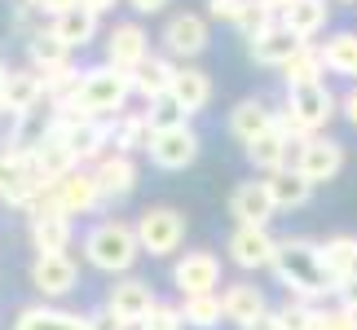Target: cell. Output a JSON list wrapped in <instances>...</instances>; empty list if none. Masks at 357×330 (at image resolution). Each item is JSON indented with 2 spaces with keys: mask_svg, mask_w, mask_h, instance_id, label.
<instances>
[{
  "mask_svg": "<svg viewBox=\"0 0 357 330\" xmlns=\"http://www.w3.org/2000/svg\"><path fill=\"white\" fill-rule=\"evenodd\" d=\"M26 233H31L36 256H66V246H71V238H75L71 216L58 212L49 198H40L31 207V225H26Z\"/></svg>",
  "mask_w": 357,
  "mask_h": 330,
  "instance_id": "9",
  "label": "cell"
},
{
  "mask_svg": "<svg viewBox=\"0 0 357 330\" xmlns=\"http://www.w3.org/2000/svg\"><path fill=\"white\" fill-rule=\"evenodd\" d=\"M260 5H265L269 13H278V18H282V13H287V9L296 5V0H260Z\"/></svg>",
  "mask_w": 357,
  "mask_h": 330,
  "instance_id": "50",
  "label": "cell"
},
{
  "mask_svg": "<svg viewBox=\"0 0 357 330\" xmlns=\"http://www.w3.org/2000/svg\"><path fill=\"white\" fill-rule=\"evenodd\" d=\"M221 304H225V322H234V326H243V330L269 313L265 291H260V286H252V282H229L225 291H221Z\"/></svg>",
  "mask_w": 357,
  "mask_h": 330,
  "instance_id": "20",
  "label": "cell"
},
{
  "mask_svg": "<svg viewBox=\"0 0 357 330\" xmlns=\"http://www.w3.org/2000/svg\"><path fill=\"white\" fill-rule=\"evenodd\" d=\"M199 132L190 128V123H176V128H163V132H155V141H150V163L155 168H163V172H185L190 163L199 159Z\"/></svg>",
  "mask_w": 357,
  "mask_h": 330,
  "instance_id": "10",
  "label": "cell"
},
{
  "mask_svg": "<svg viewBox=\"0 0 357 330\" xmlns=\"http://www.w3.org/2000/svg\"><path fill=\"white\" fill-rule=\"evenodd\" d=\"M172 79H176V66L168 58H159V53H150V58L132 71V93L146 106H155L163 97H172Z\"/></svg>",
  "mask_w": 357,
  "mask_h": 330,
  "instance_id": "22",
  "label": "cell"
},
{
  "mask_svg": "<svg viewBox=\"0 0 357 330\" xmlns=\"http://www.w3.org/2000/svg\"><path fill=\"white\" fill-rule=\"evenodd\" d=\"M13 330H84V317L66 308H49V304H26Z\"/></svg>",
  "mask_w": 357,
  "mask_h": 330,
  "instance_id": "31",
  "label": "cell"
},
{
  "mask_svg": "<svg viewBox=\"0 0 357 330\" xmlns=\"http://www.w3.org/2000/svg\"><path fill=\"white\" fill-rule=\"evenodd\" d=\"M132 97V75L115 71V66H89L84 75H79V88L71 93V97L62 102H49L53 115L71 119V115H89V119H119L123 102Z\"/></svg>",
  "mask_w": 357,
  "mask_h": 330,
  "instance_id": "2",
  "label": "cell"
},
{
  "mask_svg": "<svg viewBox=\"0 0 357 330\" xmlns=\"http://www.w3.org/2000/svg\"><path fill=\"white\" fill-rule=\"evenodd\" d=\"M172 102L181 106V115H199L203 106L212 102V75L203 66H176V79H172Z\"/></svg>",
  "mask_w": 357,
  "mask_h": 330,
  "instance_id": "23",
  "label": "cell"
},
{
  "mask_svg": "<svg viewBox=\"0 0 357 330\" xmlns=\"http://www.w3.org/2000/svg\"><path fill=\"white\" fill-rule=\"evenodd\" d=\"M75 282H79V269H75L71 256H36V260H31V286H36L45 299L71 295Z\"/></svg>",
  "mask_w": 357,
  "mask_h": 330,
  "instance_id": "18",
  "label": "cell"
},
{
  "mask_svg": "<svg viewBox=\"0 0 357 330\" xmlns=\"http://www.w3.org/2000/svg\"><path fill=\"white\" fill-rule=\"evenodd\" d=\"M128 5L137 13H163V9H168V0H128Z\"/></svg>",
  "mask_w": 357,
  "mask_h": 330,
  "instance_id": "48",
  "label": "cell"
},
{
  "mask_svg": "<svg viewBox=\"0 0 357 330\" xmlns=\"http://www.w3.org/2000/svg\"><path fill=\"white\" fill-rule=\"evenodd\" d=\"M26 58H31V71L49 75V71H58V66L71 62V45H66V40L53 31V26H45L40 36L26 40Z\"/></svg>",
  "mask_w": 357,
  "mask_h": 330,
  "instance_id": "29",
  "label": "cell"
},
{
  "mask_svg": "<svg viewBox=\"0 0 357 330\" xmlns=\"http://www.w3.org/2000/svg\"><path fill=\"white\" fill-rule=\"evenodd\" d=\"M313 330H357V313H344V308H318V326Z\"/></svg>",
  "mask_w": 357,
  "mask_h": 330,
  "instance_id": "42",
  "label": "cell"
},
{
  "mask_svg": "<svg viewBox=\"0 0 357 330\" xmlns=\"http://www.w3.org/2000/svg\"><path fill=\"white\" fill-rule=\"evenodd\" d=\"M344 5H357V0H344Z\"/></svg>",
  "mask_w": 357,
  "mask_h": 330,
  "instance_id": "53",
  "label": "cell"
},
{
  "mask_svg": "<svg viewBox=\"0 0 357 330\" xmlns=\"http://www.w3.org/2000/svg\"><path fill=\"white\" fill-rule=\"evenodd\" d=\"M247 53H252V62H256V66H278V71H282V66L300 53V40L278 22V26H269V31L260 36V40H252V45H247Z\"/></svg>",
  "mask_w": 357,
  "mask_h": 330,
  "instance_id": "26",
  "label": "cell"
},
{
  "mask_svg": "<svg viewBox=\"0 0 357 330\" xmlns=\"http://www.w3.org/2000/svg\"><path fill=\"white\" fill-rule=\"evenodd\" d=\"M142 330H185L181 308H176V304H155V313L142 322Z\"/></svg>",
  "mask_w": 357,
  "mask_h": 330,
  "instance_id": "40",
  "label": "cell"
},
{
  "mask_svg": "<svg viewBox=\"0 0 357 330\" xmlns=\"http://www.w3.org/2000/svg\"><path fill=\"white\" fill-rule=\"evenodd\" d=\"M40 102H49L45 75L31 71V66H26V71H9L5 88H0V106H5V115L22 119V115H31V110H40Z\"/></svg>",
  "mask_w": 357,
  "mask_h": 330,
  "instance_id": "17",
  "label": "cell"
},
{
  "mask_svg": "<svg viewBox=\"0 0 357 330\" xmlns=\"http://www.w3.org/2000/svg\"><path fill=\"white\" fill-rule=\"evenodd\" d=\"M137 242L146 256H172L185 242V216L176 207H146L137 216Z\"/></svg>",
  "mask_w": 357,
  "mask_h": 330,
  "instance_id": "7",
  "label": "cell"
},
{
  "mask_svg": "<svg viewBox=\"0 0 357 330\" xmlns=\"http://www.w3.org/2000/svg\"><path fill=\"white\" fill-rule=\"evenodd\" d=\"M58 212H66V216H89L93 207H102V185H98V176H93V168H75L66 181H58V185H49V194H45Z\"/></svg>",
  "mask_w": 357,
  "mask_h": 330,
  "instance_id": "11",
  "label": "cell"
},
{
  "mask_svg": "<svg viewBox=\"0 0 357 330\" xmlns=\"http://www.w3.org/2000/svg\"><path fill=\"white\" fill-rule=\"evenodd\" d=\"M146 58H150V36L142 31V22H115L106 36V66L132 75Z\"/></svg>",
  "mask_w": 357,
  "mask_h": 330,
  "instance_id": "15",
  "label": "cell"
},
{
  "mask_svg": "<svg viewBox=\"0 0 357 330\" xmlns=\"http://www.w3.org/2000/svg\"><path fill=\"white\" fill-rule=\"evenodd\" d=\"M247 330H282V317H278V308H269L265 317H260V322H252Z\"/></svg>",
  "mask_w": 357,
  "mask_h": 330,
  "instance_id": "47",
  "label": "cell"
},
{
  "mask_svg": "<svg viewBox=\"0 0 357 330\" xmlns=\"http://www.w3.org/2000/svg\"><path fill=\"white\" fill-rule=\"evenodd\" d=\"M142 256V242H137V225L128 220H98L84 233V260L102 273H128Z\"/></svg>",
  "mask_w": 357,
  "mask_h": 330,
  "instance_id": "3",
  "label": "cell"
},
{
  "mask_svg": "<svg viewBox=\"0 0 357 330\" xmlns=\"http://www.w3.org/2000/svg\"><path fill=\"white\" fill-rule=\"evenodd\" d=\"M229 260H234L238 269H273V256H278V238H269V229H247V225H234L225 242Z\"/></svg>",
  "mask_w": 357,
  "mask_h": 330,
  "instance_id": "16",
  "label": "cell"
},
{
  "mask_svg": "<svg viewBox=\"0 0 357 330\" xmlns=\"http://www.w3.org/2000/svg\"><path fill=\"white\" fill-rule=\"evenodd\" d=\"M49 110H53V106H49ZM111 123H115V119H89V115L62 119V115H53V128H58V132L66 136V146L75 150L79 168H98V163L111 155Z\"/></svg>",
  "mask_w": 357,
  "mask_h": 330,
  "instance_id": "5",
  "label": "cell"
},
{
  "mask_svg": "<svg viewBox=\"0 0 357 330\" xmlns=\"http://www.w3.org/2000/svg\"><path fill=\"white\" fill-rule=\"evenodd\" d=\"M155 141V128H150L146 115H119L111 123V146L115 155H137V150H150Z\"/></svg>",
  "mask_w": 357,
  "mask_h": 330,
  "instance_id": "32",
  "label": "cell"
},
{
  "mask_svg": "<svg viewBox=\"0 0 357 330\" xmlns=\"http://www.w3.org/2000/svg\"><path fill=\"white\" fill-rule=\"evenodd\" d=\"M53 31H58L71 49H84L98 40V13H89V9H71V13H62V18H53Z\"/></svg>",
  "mask_w": 357,
  "mask_h": 330,
  "instance_id": "36",
  "label": "cell"
},
{
  "mask_svg": "<svg viewBox=\"0 0 357 330\" xmlns=\"http://www.w3.org/2000/svg\"><path fill=\"white\" fill-rule=\"evenodd\" d=\"M146 119H150V128H155V132H163V128H176V123H190V119L181 115V106H176L172 97L155 102V106L146 110Z\"/></svg>",
  "mask_w": 357,
  "mask_h": 330,
  "instance_id": "39",
  "label": "cell"
},
{
  "mask_svg": "<svg viewBox=\"0 0 357 330\" xmlns=\"http://www.w3.org/2000/svg\"><path fill=\"white\" fill-rule=\"evenodd\" d=\"M273 273L287 286V299H300V304L335 295V278L322 265V242L313 238H282L278 256H273Z\"/></svg>",
  "mask_w": 357,
  "mask_h": 330,
  "instance_id": "1",
  "label": "cell"
},
{
  "mask_svg": "<svg viewBox=\"0 0 357 330\" xmlns=\"http://www.w3.org/2000/svg\"><path fill=\"white\" fill-rule=\"evenodd\" d=\"M181 322L190 330H212V326H221L225 322V304H221V295H190L181 299Z\"/></svg>",
  "mask_w": 357,
  "mask_h": 330,
  "instance_id": "37",
  "label": "cell"
},
{
  "mask_svg": "<svg viewBox=\"0 0 357 330\" xmlns=\"http://www.w3.org/2000/svg\"><path fill=\"white\" fill-rule=\"evenodd\" d=\"M247 5H252V0H208V13H212L216 22L238 26V22H243V13H247Z\"/></svg>",
  "mask_w": 357,
  "mask_h": 330,
  "instance_id": "41",
  "label": "cell"
},
{
  "mask_svg": "<svg viewBox=\"0 0 357 330\" xmlns=\"http://www.w3.org/2000/svg\"><path fill=\"white\" fill-rule=\"evenodd\" d=\"M273 119H278V110H269L260 97H243L234 110H229V132H234L243 146H252L256 136L273 132Z\"/></svg>",
  "mask_w": 357,
  "mask_h": 330,
  "instance_id": "25",
  "label": "cell"
},
{
  "mask_svg": "<svg viewBox=\"0 0 357 330\" xmlns=\"http://www.w3.org/2000/svg\"><path fill=\"white\" fill-rule=\"evenodd\" d=\"M322 75H326V62H322V49H318V45H300V53H296V58L282 66V79H287V88L322 84Z\"/></svg>",
  "mask_w": 357,
  "mask_h": 330,
  "instance_id": "35",
  "label": "cell"
},
{
  "mask_svg": "<svg viewBox=\"0 0 357 330\" xmlns=\"http://www.w3.org/2000/svg\"><path fill=\"white\" fill-rule=\"evenodd\" d=\"M335 308H344V313H357V273L344 282H335Z\"/></svg>",
  "mask_w": 357,
  "mask_h": 330,
  "instance_id": "44",
  "label": "cell"
},
{
  "mask_svg": "<svg viewBox=\"0 0 357 330\" xmlns=\"http://www.w3.org/2000/svg\"><path fill=\"white\" fill-rule=\"evenodd\" d=\"M335 106H340V97L326 84H305V88H287V106L282 110L305 136H318V128L331 123Z\"/></svg>",
  "mask_w": 357,
  "mask_h": 330,
  "instance_id": "6",
  "label": "cell"
},
{
  "mask_svg": "<svg viewBox=\"0 0 357 330\" xmlns=\"http://www.w3.org/2000/svg\"><path fill=\"white\" fill-rule=\"evenodd\" d=\"M31 159H36V168H40V176H45L49 185H58V181H66L75 168H79V159H75V150L66 146V136L53 128L45 141H40L36 150H31Z\"/></svg>",
  "mask_w": 357,
  "mask_h": 330,
  "instance_id": "21",
  "label": "cell"
},
{
  "mask_svg": "<svg viewBox=\"0 0 357 330\" xmlns=\"http://www.w3.org/2000/svg\"><path fill=\"white\" fill-rule=\"evenodd\" d=\"M155 304L159 299L150 291V282H142V278H119L111 291H106V308H111L128 330H142V322L155 313Z\"/></svg>",
  "mask_w": 357,
  "mask_h": 330,
  "instance_id": "12",
  "label": "cell"
},
{
  "mask_svg": "<svg viewBox=\"0 0 357 330\" xmlns=\"http://www.w3.org/2000/svg\"><path fill=\"white\" fill-rule=\"evenodd\" d=\"M265 185H269V194L273 203H278V212H296V207H305V203L313 198V185L300 176L296 168H287V172H273L265 176Z\"/></svg>",
  "mask_w": 357,
  "mask_h": 330,
  "instance_id": "33",
  "label": "cell"
},
{
  "mask_svg": "<svg viewBox=\"0 0 357 330\" xmlns=\"http://www.w3.org/2000/svg\"><path fill=\"white\" fill-rule=\"evenodd\" d=\"M31 5H36L40 13H49V18H62V13H71L79 0H31Z\"/></svg>",
  "mask_w": 357,
  "mask_h": 330,
  "instance_id": "45",
  "label": "cell"
},
{
  "mask_svg": "<svg viewBox=\"0 0 357 330\" xmlns=\"http://www.w3.org/2000/svg\"><path fill=\"white\" fill-rule=\"evenodd\" d=\"M340 110H344V119H349L353 128H357V84H349V93L340 97Z\"/></svg>",
  "mask_w": 357,
  "mask_h": 330,
  "instance_id": "46",
  "label": "cell"
},
{
  "mask_svg": "<svg viewBox=\"0 0 357 330\" xmlns=\"http://www.w3.org/2000/svg\"><path fill=\"white\" fill-rule=\"evenodd\" d=\"M247 163L252 168H260L265 176H273V172H287V163H296L291 159V136L287 132H265V136H256L252 146H247Z\"/></svg>",
  "mask_w": 357,
  "mask_h": 330,
  "instance_id": "28",
  "label": "cell"
},
{
  "mask_svg": "<svg viewBox=\"0 0 357 330\" xmlns=\"http://www.w3.org/2000/svg\"><path fill=\"white\" fill-rule=\"evenodd\" d=\"M84 330H89V326H84Z\"/></svg>",
  "mask_w": 357,
  "mask_h": 330,
  "instance_id": "55",
  "label": "cell"
},
{
  "mask_svg": "<svg viewBox=\"0 0 357 330\" xmlns=\"http://www.w3.org/2000/svg\"><path fill=\"white\" fill-rule=\"evenodd\" d=\"M326 18H331V5H326V0H296V5L282 13V26L300 45H313V36L326 31Z\"/></svg>",
  "mask_w": 357,
  "mask_h": 330,
  "instance_id": "27",
  "label": "cell"
},
{
  "mask_svg": "<svg viewBox=\"0 0 357 330\" xmlns=\"http://www.w3.org/2000/svg\"><path fill=\"white\" fill-rule=\"evenodd\" d=\"M163 49L172 58H199L208 49V18L203 13H172L163 26Z\"/></svg>",
  "mask_w": 357,
  "mask_h": 330,
  "instance_id": "19",
  "label": "cell"
},
{
  "mask_svg": "<svg viewBox=\"0 0 357 330\" xmlns=\"http://www.w3.org/2000/svg\"><path fill=\"white\" fill-rule=\"evenodd\" d=\"M322 265L331 273L335 282H344L357 273V238L353 233H331V238L322 242Z\"/></svg>",
  "mask_w": 357,
  "mask_h": 330,
  "instance_id": "34",
  "label": "cell"
},
{
  "mask_svg": "<svg viewBox=\"0 0 357 330\" xmlns=\"http://www.w3.org/2000/svg\"><path fill=\"white\" fill-rule=\"evenodd\" d=\"M0 119H5V106H0Z\"/></svg>",
  "mask_w": 357,
  "mask_h": 330,
  "instance_id": "52",
  "label": "cell"
},
{
  "mask_svg": "<svg viewBox=\"0 0 357 330\" xmlns=\"http://www.w3.org/2000/svg\"><path fill=\"white\" fill-rule=\"evenodd\" d=\"M45 194H49V181L40 176L36 159L26 150H0V203L31 212Z\"/></svg>",
  "mask_w": 357,
  "mask_h": 330,
  "instance_id": "4",
  "label": "cell"
},
{
  "mask_svg": "<svg viewBox=\"0 0 357 330\" xmlns=\"http://www.w3.org/2000/svg\"><path fill=\"white\" fill-rule=\"evenodd\" d=\"M172 282H176V291H181V299L216 295V286H221V260L212 251H185L172 265Z\"/></svg>",
  "mask_w": 357,
  "mask_h": 330,
  "instance_id": "13",
  "label": "cell"
},
{
  "mask_svg": "<svg viewBox=\"0 0 357 330\" xmlns=\"http://www.w3.org/2000/svg\"><path fill=\"white\" fill-rule=\"evenodd\" d=\"M79 9H89V13H98V18H102L106 9H115V0H79Z\"/></svg>",
  "mask_w": 357,
  "mask_h": 330,
  "instance_id": "49",
  "label": "cell"
},
{
  "mask_svg": "<svg viewBox=\"0 0 357 330\" xmlns=\"http://www.w3.org/2000/svg\"><path fill=\"white\" fill-rule=\"evenodd\" d=\"M318 49H322L326 71L357 84V31H335V36H326V45H318Z\"/></svg>",
  "mask_w": 357,
  "mask_h": 330,
  "instance_id": "30",
  "label": "cell"
},
{
  "mask_svg": "<svg viewBox=\"0 0 357 330\" xmlns=\"http://www.w3.org/2000/svg\"><path fill=\"white\" fill-rule=\"evenodd\" d=\"M26 5H31V0H26Z\"/></svg>",
  "mask_w": 357,
  "mask_h": 330,
  "instance_id": "54",
  "label": "cell"
},
{
  "mask_svg": "<svg viewBox=\"0 0 357 330\" xmlns=\"http://www.w3.org/2000/svg\"><path fill=\"white\" fill-rule=\"evenodd\" d=\"M9 71H13V66H9L5 58H0V88H5V79H9Z\"/></svg>",
  "mask_w": 357,
  "mask_h": 330,
  "instance_id": "51",
  "label": "cell"
},
{
  "mask_svg": "<svg viewBox=\"0 0 357 330\" xmlns=\"http://www.w3.org/2000/svg\"><path fill=\"white\" fill-rule=\"evenodd\" d=\"M278 317H282V330H313L318 326V308L300 304V299H287V304L278 308Z\"/></svg>",
  "mask_w": 357,
  "mask_h": 330,
  "instance_id": "38",
  "label": "cell"
},
{
  "mask_svg": "<svg viewBox=\"0 0 357 330\" xmlns=\"http://www.w3.org/2000/svg\"><path fill=\"white\" fill-rule=\"evenodd\" d=\"M229 216L247 229H269V220L278 216V203H273L265 181H238L229 194Z\"/></svg>",
  "mask_w": 357,
  "mask_h": 330,
  "instance_id": "14",
  "label": "cell"
},
{
  "mask_svg": "<svg viewBox=\"0 0 357 330\" xmlns=\"http://www.w3.org/2000/svg\"><path fill=\"white\" fill-rule=\"evenodd\" d=\"M93 176H98L106 203L128 198L132 189H137V163H132V155H115V150H111V155H106L98 168H93Z\"/></svg>",
  "mask_w": 357,
  "mask_h": 330,
  "instance_id": "24",
  "label": "cell"
},
{
  "mask_svg": "<svg viewBox=\"0 0 357 330\" xmlns=\"http://www.w3.org/2000/svg\"><path fill=\"white\" fill-rule=\"evenodd\" d=\"M84 326H89V330H128V326H123L106 304H102V308H93V313H84Z\"/></svg>",
  "mask_w": 357,
  "mask_h": 330,
  "instance_id": "43",
  "label": "cell"
},
{
  "mask_svg": "<svg viewBox=\"0 0 357 330\" xmlns=\"http://www.w3.org/2000/svg\"><path fill=\"white\" fill-rule=\"evenodd\" d=\"M291 168L305 176L309 185H326L335 181L340 168H344V146L331 141V136H309V141L296 146V163Z\"/></svg>",
  "mask_w": 357,
  "mask_h": 330,
  "instance_id": "8",
  "label": "cell"
}]
</instances>
